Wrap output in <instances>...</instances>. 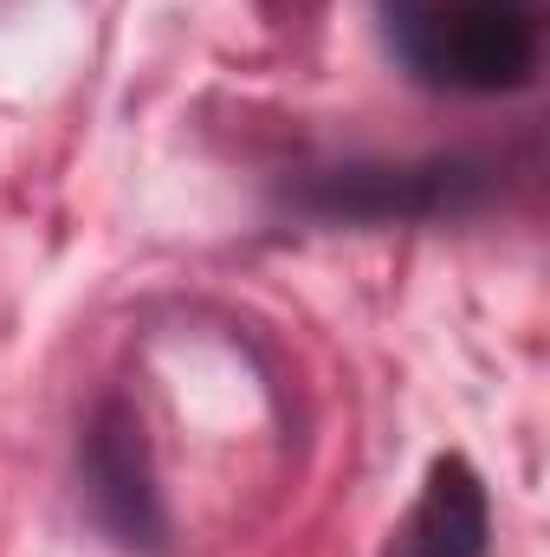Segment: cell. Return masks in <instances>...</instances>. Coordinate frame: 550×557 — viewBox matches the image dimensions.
I'll use <instances>...</instances> for the list:
<instances>
[{"label":"cell","instance_id":"cell-3","mask_svg":"<svg viewBox=\"0 0 550 557\" xmlns=\"http://www.w3.org/2000/svg\"><path fill=\"white\" fill-rule=\"evenodd\" d=\"M78 473H85L91 519L124 552H162L168 545V512H162L149 434H142V416L130 396H104L98 403V416L85 428V447H78Z\"/></svg>","mask_w":550,"mask_h":557},{"label":"cell","instance_id":"cell-2","mask_svg":"<svg viewBox=\"0 0 550 557\" xmlns=\"http://www.w3.org/2000/svg\"><path fill=\"white\" fill-rule=\"evenodd\" d=\"M499 195V162L473 156V149H447V156H414V162H330L311 169L285 188V201L304 221L324 227H409V221H460L479 214Z\"/></svg>","mask_w":550,"mask_h":557},{"label":"cell","instance_id":"cell-1","mask_svg":"<svg viewBox=\"0 0 550 557\" xmlns=\"http://www.w3.org/2000/svg\"><path fill=\"white\" fill-rule=\"evenodd\" d=\"M383 46L427 91L505 98L545 65L538 0H376Z\"/></svg>","mask_w":550,"mask_h":557},{"label":"cell","instance_id":"cell-4","mask_svg":"<svg viewBox=\"0 0 550 557\" xmlns=\"http://www.w3.org/2000/svg\"><path fill=\"white\" fill-rule=\"evenodd\" d=\"M486 545H492L486 486L460 454H440L421 480V499L409 506V519L389 532L383 557H486Z\"/></svg>","mask_w":550,"mask_h":557}]
</instances>
